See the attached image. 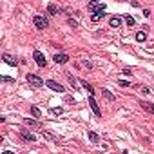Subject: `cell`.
<instances>
[{"instance_id":"obj_1","label":"cell","mask_w":154,"mask_h":154,"mask_svg":"<svg viewBox=\"0 0 154 154\" xmlns=\"http://www.w3.org/2000/svg\"><path fill=\"white\" fill-rule=\"evenodd\" d=\"M27 82H29V85L31 87H35V89H40V87H44V80L40 78V76H36V75H33V73H27Z\"/></svg>"},{"instance_id":"obj_2","label":"cell","mask_w":154,"mask_h":154,"mask_svg":"<svg viewBox=\"0 0 154 154\" xmlns=\"http://www.w3.org/2000/svg\"><path fill=\"white\" fill-rule=\"evenodd\" d=\"M33 22H35L36 29H45V27L49 25V20L45 18V16H42V15H35V18H33Z\"/></svg>"},{"instance_id":"obj_3","label":"cell","mask_w":154,"mask_h":154,"mask_svg":"<svg viewBox=\"0 0 154 154\" xmlns=\"http://www.w3.org/2000/svg\"><path fill=\"white\" fill-rule=\"evenodd\" d=\"M33 58H35L36 65H40V67H45V65H47V60H45L44 53H40V51H35V53H33Z\"/></svg>"},{"instance_id":"obj_4","label":"cell","mask_w":154,"mask_h":154,"mask_svg":"<svg viewBox=\"0 0 154 154\" xmlns=\"http://www.w3.org/2000/svg\"><path fill=\"white\" fill-rule=\"evenodd\" d=\"M45 85H47L51 91H55V92H64V91H65V87H62L58 82H55V80H47V82H45Z\"/></svg>"},{"instance_id":"obj_5","label":"cell","mask_w":154,"mask_h":154,"mask_svg":"<svg viewBox=\"0 0 154 154\" xmlns=\"http://www.w3.org/2000/svg\"><path fill=\"white\" fill-rule=\"evenodd\" d=\"M89 105H91V109H92V112H94L96 116H102V111H100V105H98V102L94 100V96L89 98Z\"/></svg>"},{"instance_id":"obj_6","label":"cell","mask_w":154,"mask_h":154,"mask_svg":"<svg viewBox=\"0 0 154 154\" xmlns=\"http://www.w3.org/2000/svg\"><path fill=\"white\" fill-rule=\"evenodd\" d=\"M55 62L56 64H67L69 62V56L65 55V53H58V55H55Z\"/></svg>"},{"instance_id":"obj_7","label":"cell","mask_w":154,"mask_h":154,"mask_svg":"<svg viewBox=\"0 0 154 154\" xmlns=\"http://www.w3.org/2000/svg\"><path fill=\"white\" fill-rule=\"evenodd\" d=\"M24 123L27 127H38V129L42 127V123H40L38 120H33V118H24Z\"/></svg>"},{"instance_id":"obj_8","label":"cell","mask_w":154,"mask_h":154,"mask_svg":"<svg viewBox=\"0 0 154 154\" xmlns=\"http://www.w3.org/2000/svg\"><path fill=\"white\" fill-rule=\"evenodd\" d=\"M2 58H4V62L8 64V65H16V64H18V60H16L15 56H11V55H4Z\"/></svg>"},{"instance_id":"obj_9","label":"cell","mask_w":154,"mask_h":154,"mask_svg":"<svg viewBox=\"0 0 154 154\" xmlns=\"http://www.w3.org/2000/svg\"><path fill=\"white\" fill-rule=\"evenodd\" d=\"M140 105H142V109H145L147 112L154 114V103H149V102H140Z\"/></svg>"},{"instance_id":"obj_10","label":"cell","mask_w":154,"mask_h":154,"mask_svg":"<svg viewBox=\"0 0 154 154\" xmlns=\"http://www.w3.org/2000/svg\"><path fill=\"white\" fill-rule=\"evenodd\" d=\"M109 25H111V27H120V25H122V18H120V16H112L111 20H109Z\"/></svg>"},{"instance_id":"obj_11","label":"cell","mask_w":154,"mask_h":154,"mask_svg":"<svg viewBox=\"0 0 154 154\" xmlns=\"http://www.w3.org/2000/svg\"><path fill=\"white\" fill-rule=\"evenodd\" d=\"M20 134H22V138L25 140V142H35V134H31V132H27V131H22V132H20Z\"/></svg>"},{"instance_id":"obj_12","label":"cell","mask_w":154,"mask_h":154,"mask_svg":"<svg viewBox=\"0 0 154 154\" xmlns=\"http://www.w3.org/2000/svg\"><path fill=\"white\" fill-rule=\"evenodd\" d=\"M102 94H103V96H105L107 100H109V102H114V100H116V96L112 94L111 91H107V89H102Z\"/></svg>"},{"instance_id":"obj_13","label":"cell","mask_w":154,"mask_h":154,"mask_svg":"<svg viewBox=\"0 0 154 154\" xmlns=\"http://www.w3.org/2000/svg\"><path fill=\"white\" fill-rule=\"evenodd\" d=\"M47 11L51 13V15H58V13H60V8H58L56 4H49V5H47Z\"/></svg>"},{"instance_id":"obj_14","label":"cell","mask_w":154,"mask_h":154,"mask_svg":"<svg viewBox=\"0 0 154 154\" xmlns=\"http://www.w3.org/2000/svg\"><path fill=\"white\" fill-rule=\"evenodd\" d=\"M80 84H82V87H85V89H87V92H89L91 96L94 94V87H92V85H89V84L85 82V80H82V82H80Z\"/></svg>"},{"instance_id":"obj_15","label":"cell","mask_w":154,"mask_h":154,"mask_svg":"<svg viewBox=\"0 0 154 154\" xmlns=\"http://www.w3.org/2000/svg\"><path fill=\"white\" fill-rule=\"evenodd\" d=\"M103 16H105L103 13H92V15H91V20H92V22H100Z\"/></svg>"},{"instance_id":"obj_16","label":"cell","mask_w":154,"mask_h":154,"mask_svg":"<svg viewBox=\"0 0 154 154\" xmlns=\"http://www.w3.org/2000/svg\"><path fill=\"white\" fill-rule=\"evenodd\" d=\"M89 140H91L92 143H98V142H100V136L96 134V132H92V131H89Z\"/></svg>"},{"instance_id":"obj_17","label":"cell","mask_w":154,"mask_h":154,"mask_svg":"<svg viewBox=\"0 0 154 154\" xmlns=\"http://www.w3.org/2000/svg\"><path fill=\"white\" fill-rule=\"evenodd\" d=\"M49 112H51L53 116H60V114L64 112V109H62V107H53V109H51Z\"/></svg>"},{"instance_id":"obj_18","label":"cell","mask_w":154,"mask_h":154,"mask_svg":"<svg viewBox=\"0 0 154 154\" xmlns=\"http://www.w3.org/2000/svg\"><path fill=\"white\" fill-rule=\"evenodd\" d=\"M31 114L35 116V118H40V116H42V112H40V109H38L36 105H33V107H31Z\"/></svg>"},{"instance_id":"obj_19","label":"cell","mask_w":154,"mask_h":154,"mask_svg":"<svg viewBox=\"0 0 154 154\" xmlns=\"http://www.w3.org/2000/svg\"><path fill=\"white\" fill-rule=\"evenodd\" d=\"M125 22H127V25H129V27H132V25H134V24H136V20H134V18H132L131 15H125Z\"/></svg>"},{"instance_id":"obj_20","label":"cell","mask_w":154,"mask_h":154,"mask_svg":"<svg viewBox=\"0 0 154 154\" xmlns=\"http://www.w3.org/2000/svg\"><path fill=\"white\" fill-rule=\"evenodd\" d=\"M145 38H147V33H145V31H140V33H136V40H138V42H143Z\"/></svg>"},{"instance_id":"obj_21","label":"cell","mask_w":154,"mask_h":154,"mask_svg":"<svg viewBox=\"0 0 154 154\" xmlns=\"http://www.w3.org/2000/svg\"><path fill=\"white\" fill-rule=\"evenodd\" d=\"M98 5H100L98 2H89V9H91V11H94V13H96V9H98Z\"/></svg>"},{"instance_id":"obj_22","label":"cell","mask_w":154,"mask_h":154,"mask_svg":"<svg viewBox=\"0 0 154 154\" xmlns=\"http://www.w3.org/2000/svg\"><path fill=\"white\" fill-rule=\"evenodd\" d=\"M67 80H69V84H71L73 87H75V85H76V80H75V78H73L71 75H67Z\"/></svg>"},{"instance_id":"obj_23","label":"cell","mask_w":154,"mask_h":154,"mask_svg":"<svg viewBox=\"0 0 154 154\" xmlns=\"http://www.w3.org/2000/svg\"><path fill=\"white\" fill-rule=\"evenodd\" d=\"M67 22H69V25H73V27H78V22H76V20H73V18H69Z\"/></svg>"},{"instance_id":"obj_24","label":"cell","mask_w":154,"mask_h":154,"mask_svg":"<svg viewBox=\"0 0 154 154\" xmlns=\"http://www.w3.org/2000/svg\"><path fill=\"white\" fill-rule=\"evenodd\" d=\"M120 85H122V87H129L131 84H129V82H127V80H120Z\"/></svg>"},{"instance_id":"obj_25","label":"cell","mask_w":154,"mask_h":154,"mask_svg":"<svg viewBox=\"0 0 154 154\" xmlns=\"http://www.w3.org/2000/svg\"><path fill=\"white\" fill-rule=\"evenodd\" d=\"M143 15L145 16H151V9H143Z\"/></svg>"},{"instance_id":"obj_26","label":"cell","mask_w":154,"mask_h":154,"mask_svg":"<svg viewBox=\"0 0 154 154\" xmlns=\"http://www.w3.org/2000/svg\"><path fill=\"white\" fill-rule=\"evenodd\" d=\"M2 154H15V152H13V151H4Z\"/></svg>"}]
</instances>
